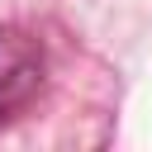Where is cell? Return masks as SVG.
<instances>
[{"label":"cell","mask_w":152,"mask_h":152,"mask_svg":"<svg viewBox=\"0 0 152 152\" xmlns=\"http://www.w3.org/2000/svg\"><path fill=\"white\" fill-rule=\"evenodd\" d=\"M43 76H48V62L38 38H28L24 28H0V124H10L38 100Z\"/></svg>","instance_id":"1"}]
</instances>
